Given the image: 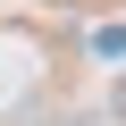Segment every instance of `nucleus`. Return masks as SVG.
<instances>
[{
    "instance_id": "1",
    "label": "nucleus",
    "mask_w": 126,
    "mask_h": 126,
    "mask_svg": "<svg viewBox=\"0 0 126 126\" xmlns=\"http://www.w3.org/2000/svg\"><path fill=\"white\" fill-rule=\"evenodd\" d=\"M109 118L126 126V67H118V84H109Z\"/></svg>"
}]
</instances>
